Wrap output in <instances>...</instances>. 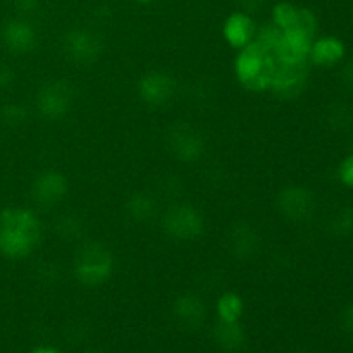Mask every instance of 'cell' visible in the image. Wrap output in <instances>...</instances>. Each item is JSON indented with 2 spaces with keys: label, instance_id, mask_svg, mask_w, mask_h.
Listing matches in <instances>:
<instances>
[{
  "label": "cell",
  "instance_id": "12",
  "mask_svg": "<svg viewBox=\"0 0 353 353\" xmlns=\"http://www.w3.org/2000/svg\"><path fill=\"white\" fill-rule=\"evenodd\" d=\"M68 193V181L57 171H45L34 179L33 199L43 205H55Z\"/></svg>",
  "mask_w": 353,
  "mask_h": 353
},
{
  "label": "cell",
  "instance_id": "18",
  "mask_svg": "<svg viewBox=\"0 0 353 353\" xmlns=\"http://www.w3.org/2000/svg\"><path fill=\"white\" fill-rule=\"evenodd\" d=\"M338 178L347 188L353 190V154L343 159V162L338 168Z\"/></svg>",
  "mask_w": 353,
  "mask_h": 353
},
{
  "label": "cell",
  "instance_id": "9",
  "mask_svg": "<svg viewBox=\"0 0 353 353\" xmlns=\"http://www.w3.org/2000/svg\"><path fill=\"white\" fill-rule=\"evenodd\" d=\"M37 107L48 119H59L65 116L71 107V92L62 81L50 83L37 95Z\"/></svg>",
  "mask_w": 353,
  "mask_h": 353
},
{
  "label": "cell",
  "instance_id": "7",
  "mask_svg": "<svg viewBox=\"0 0 353 353\" xmlns=\"http://www.w3.org/2000/svg\"><path fill=\"white\" fill-rule=\"evenodd\" d=\"M176 83L171 76L161 71L147 72L138 83V95L147 105L162 107L174 97Z\"/></svg>",
  "mask_w": 353,
  "mask_h": 353
},
{
  "label": "cell",
  "instance_id": "21",
  "mask_svg": "<svg viewBox=\"0 0 353 353\" xmlns=\"http://www.w3.org/2000/svg\"><path fill=\"white\" fill-rule=\"evenodd\" d=\"M30 353H61L57 348H52V347H38L33 348Z\"/></svg>",
  "mask_w": 353,
  "mask_h": 353
},
{
  "label": "cell",
  "instance_id": "22",
  "mask_svg": "<svg viewBox=\"0 0 353 353\" xmlns=\"http://www.w3.org/2000/svg\"><path fill=\"white\" fill-rule=\"evenodd\" d=\"M347 81L353 83V62L347 68Z\"/></svg>",
  "mask_w": 353,
  "mask_h": 353
},
{
  "label": "cell",
  "instance_id": "4",
  "mask_svg": "<svg viewBox=\"0 0 353 353\" xmlns=\"http://www.w3.org/2000/svg\"><path fill=\"white\" fill-rule=\"evenodd\" d=\"M314 38L316 37L299 30V28L281 31V37L274 48L276 59L281 64H309V54Z\"/></svg>",
  "mask_w": 353,
  "mask_h": 353
},
{
  "label": "cell",
  "instance_id": "10",
  "mask_svg": "<svg viewBox=\"0 0 353 353\" xmlns=\"http://www.w3.org/2000/svg\"><path fill=\"white\" fill-rule=\"evenodd\" d=\"M2 43L12 54H28L37 45V31L28 21L10 19L2 28Z\"/></svg>",
  "mask_w": 353,
  "mask_h": 353
},
{
  "label": "cell",
  "instance_id": "15",
  "mask_svg": "<svg viewBox=\"0 0 353 353\" xmlns=\"http://www.w3.org/2000/svg\"><path fill=\"white\" fill-rule=\"evenodd\" d=\"M172 148H174L176 157H179L185 162H190L200 157V154L203 152V143L202 138L199 134L192 133V130L176 131L172 134Z\"/></svg>",
  "mask_w": 353,
  "mask_h": 353
},
{
  "label": "cell",
  "instance_id": "16",
  "mask_svg": "<svg viewBox=\"0 0 353 353\" xmlns=\"http://www.w3.org/2000/svg\"><path fill=\"white\" fill-rule=\"evenodd\" d=\"M216 310L221 323H226V324L238 323V321L241 319V316H243V310H245L243 299L234 292L223 293V295L217 299Z\"/></svg>",
  "mask_w": 353,
  "mask_h": 353
},
{
  "label": "cell",
  "instance_id": "5",
  "mask_svg": "<svg viewBox=\"0 0 353 353\" xmlns=\"http://www.w3.org/2000/svg\"><path fill=\"white\" fill-rule=\"evenodd\" d=\"M164 230L176 240H195L203 231V219L192 205L172 207L164 217Z\"/></svg>",
  "mask_w": 353,
  "mask_h": 353
},
{
  "label": "cell",
  "instance_id": "23",
  "mask_svg": "<svg viewBox=\"0 0 353 353\" xmlns=\"http://www.w3.org/2000/svg\"><path fill=\"white\" fill-rule=\"evenodd\" d=\"M134 2H138V3H150V2H154V0H134Z\"/></svg>",
  "mask_w": 353,
  "mask_h": 353
},
{
  "label": "cell",
  "instance_id": "6",
  "mask_svg": "<svg viewBox=\"0 0 353 353\" xmlns=\"http://www.w3.org/2000/svg\"><path fill=\"white\" fill-rule=\"evenodd\" d=\"M272 24L281 31L299 28L316 37L317 33V17L307 7H299L292 2H278L272 9Z\"/></svg>",
  "mask_w": 353,
  "mask_h": 353
},
{
  "label": "cell",
  "instance_id": "20",
  "mask_svg": "<svg viewBox=\"0 0 353 353\" xmlns=\"http://www.w3.org/2000/svg\"><path fill=\"white\" fill-rule=\"evenodd\" d=\"M38 3V0H16V6L19 7L21 10H31L34 9Z\"/></svg>",
  "mask_w": 353,
  "mask_h": 353
},
{
  "label": "cell",
  "instance_id": "3",
  "mask_svg": "<svg viewBox=\"0 0 353 353\" xmlns=\"http://www.w3.org/2000/svg\"><path fill=\"white\" fill-rule=\"evenodd\" d=\"M114 272V257L102 245H86L74 262V276L81 285L95 288L109 281Z\"/></svg>",
  "mask_w": 353,
  "mask_h": 353
},
{
  "label": "cell",
  "instance_id": "2",
  "mask_svg": "<svg viewBox=\"0 0 353 353\" xmlns=\"http://www.w3.org/2000/svg\"><path fill=\"white\" fill-rule=\"evenodd\" d=\"M278 64L274 50H269L254 40L238 50L234 59V76L243 88L250 92H265L271 90L272 76Z\"/></svg>",
  "mask_w": 353,
  "mask_h": 353
},
{
  "label": "cell",
  "instance_id": "8",
  "mask_svg": "<svg viewBox=\"0 0 353 353\" xmlns=\"http://www.w3.org/2000/svg\"><path fill=\"white\" fill-rule=\"evenodd\" d=\"M257 30V23L247 10H234L224 21L223 37L230 47L240 50L255 40Z\"/></svg>",
  "mask_w": 353,
  "mask_h": 353
},
{
  "label": "cell",
  "instance_id": "17",
  "mask_svg": "<svg viewBox=\"0 0 353 353\" xmlns=\"http://www.w3.org/2000/svg\"><path fill=\"white\" fill-rule=\"evenodd\" d=\"M178 314L183 319H188L190 317V323H192V321L202 317V305H200L196 299L186 296V299H181V302L178 303Z\"/></svg>",
  "mask_w": 353,
  "mask_h": 353
},
{
  "label": "cell",
  "instance_id": "13",
  "mask_svg": "<svg viewBox=\"0 0 353 353\" xmlns=\"http://www.w3.org/2000/svg\"><path fill=\"white\" fill-rule=\"evenodd\" d=\"M345 52H347V47L338 37L314 38L309 64L317 65V68H333L338 62L343 61Z\"/></svg>",
  "mask_w": 353,
  "mask_h": 353
},
{
  "label": "cell",
  "instance_id": "14",
  "mask_svg": "<svg viewBox=\"0 0 353 353\" xmlns=\"http://www.w3.org/2000/svg\"><path fill=\"white\" fill-rule=\"evenodd\" d=\"M65 52L69 57L74 59L76 62H88L93 61L99 54V40L92 33L85 30H74L65 37Z\"/></svg>",
  "mask_w": 353,
  "mask_h": 353
},
{
  "label": "cell",
  "instance_id": "1",
  "mask_svg": "<svg viewBox=\"0 0 353 353\" xmlns=\"http://www.w3.org/2000/svg\"><path fill=\"white\" fill-rule=\"evenodd\" d=\"M41 238V221L28 207H6L0 212V255L21 261L33 254Z\"/></svg>",
  "mask_w": 353,
  "mask_h": 353
},
{
  "label": "cell",
  "instance_id": "11",
  "mask_svg": "<svg viewBox=\"0 0 353 353\" xmlns=\"http://www.w3.org/2000/svg\"><path fill=\"white\" fill-rule=\"evenodd\" d=\"M307 76H309L307 64H281L279 62L272 76L271 90L283 97L299 95L305 86Z\"/></svg>",
  "mask_w": 353,
  "mask_h": 353
},
{
  "label": "cell",
  "instance_id": "19",
  "mask_svg": "<svg viewBox=\"0 0 353 353\" xmlns=\"http://www.w3.org/2000/svg\"><path fill=\"white\" fill-rule=\"evenodd\" d=\"M341 326H343V330L347 333L353 334V305L347 307L343 310V314H341Z\"/></svg>",
  "mask_w": 353,
  "mask_h": 353
}]
</instances>
